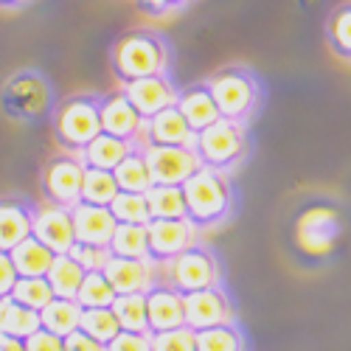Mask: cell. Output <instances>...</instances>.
Instances as JSON below:
<instances>
[{
  "label": "cell",
  "instance_id": "cell-29",
  "mask_svg": "<svg viewBox=\"0 0 351 351\" xmlns=\"http://www.w3.org/2000/svg\"><path fill=\"white\" fill-rule=\"evenodd\" d=\"M115 317L121 324V332L149 335V317H146V292H132V295H115L112 306Z\"/></svg>",
  "mask_w": 351,
  "mask_h": 351
},
{
  "label": "cell",
  "instance_id": "cell-17",
  "mask_svg": "<svg viewBox=\"0 0 351 351\" xmlns=\"http://www.w3.org/2000/svg\"><path fill=\"white\" fill-rule=\"evenodd\" d=\"M146 317H149V335L158 332H171L186 326V306L183 295L169 284H155L146 292Z\"/></svg>",
  "mask_w": 351,
  "mask_h": 351
},
{
  "label": "cell",
  "instance_id": "cell-32",
  "mask_svg": "<svg viewBox=\"0 0 351 351\" xmlns=\"http://www.w3.org/2000/svg\"><path fill=\"white\" fill-rule=\"evenodd\" d=\"M194 351H245V340L237 324H222L194 332Z\"/></svg>",
  "mask_w": 351,
  "mask_h": 351
},
{
  "label": "cell",
  "instance_id": "cell-14",
  "mask_svg": "<svg viewBox=\"0 0 351 351\" xmlns=\"http://www.w3.org/2000/svg\"><path fill=\"white\" fill-rule=\"evenodd\" d=\"M121 90L127 93V99L132 101V107L138 110L141 119L149 121L152 115H158L160 110L174 107L180 87L171 82V76H146V79L124 84Z\"/></svg>",
  "mask_w": 351,
  "mask_h": 351
},
{
  "label": "cell",
  "instance_id": "cell-9",
  "mask_svg": "<svg viewBox=\"0 0 351 351\" xmlns=\"http://www.w3.org/2000/svg\"><path fill=\"white\" fill-rule=\"evenodd\" d=\"M82 180H84V163L79 155H53L45 160L40 171V191L45 202L62 208H73L82 199Z\"/></svg>",
  "mask_w": 351,
  "mask_h": 351
},
{
  "label": "cell",
  "instance_id": "cell-25",
  "mask_svg": "<svg viewBox=\"0 0 351 351\" xmlns=\"http://www.w3.org/2000/svg\"><path fill=\"white\" fill-rule=\"evenodd\" d=\"M82 324V306L71 298H53L43 312H40V326L56 337H68L76 332Z\"/></svg>",
  "mask_w": 351,
  "mask_h": 351
},
{
  "label": "cell",
  "instance_id": "cell-35",
  "mask_svg": "<svg viewBox=\"0 0 351 351\" xmlns=\"http://www.w3.org/2000/svg\"><path fill=\"white\" fill-rule=\"evenodd\" d=\"M79 329L84 335H90L96 343L107 346L115 335L121 332V324H119V317H115V312L107 306V309H82V324Z\"/></svg>",
  "mask_w": 351,
  "mask_h": 351
},
{
  "label": "cell",
  "instance_id": "cell-1",
  "mask_svg": "<svg viewBox=\"0 0 351 351\" xmlns=\"http://www.w3.org/2000/svg\"><path fill=\"white\" fill-rule=\"evenodd\" d=\"M169 45L158 32L149 28H135L124 37L115 40L110 51L112 76L121 84L146 79V76H169Z\"/></svg>",
  "mask_w": 351,
  "mask_h": 351
},
{
  "label": "cell",
  "instance_id": "cell-42",
  "mask_svg": "<svg viewBox=\"0 0 351 351\" xmlns=\"http://www.w3.org/2000/svg\"><path fill=\"white\" fill-rule=\"evenodd\" d=\"M189 0H135V6L143 12V14H152V17H163V14H171L178 12L180 6H186Z\"/></svg>",
  "mask_w": 351,
  "mask_h": 351
},
{
  "label": "cell",
  "instance_id": "cell-18",
  "mask_svg": "<svg viewBox=\"0 0 351 351\" xmlns=\"http://www.w3.org/2000/svg\"><path fill=\"white\" fill-rule=\"evenodd\" d=\"M194 141H197V132L186 124L180 110L166 107L143 124V135L138 146L152 143V146H189V149H194Z\"/></svg>",
  "mask_w": 351,
  "mask_h": 351
},
{
  "label": "cell",
  "instance_id": "cell-7",
  "mask_svg": "<svg viewBox=\"0 0 351 351\" xmlns=\"http://www.w3.org/2000/svg\"><path fill=\"white\" fill-rule=\"evenodd\" d=\"M340 237V214L332 202H309L301 208L295 228H292V239L295 247L306 258H326Z\"/></svg>",
  "mask_w": 351,
  "mask_h": 351
},
{
  "label": "cell",
  "instance_id": "cell-24",
  "mask_svg": "<svg viewBox=\"0 0 351 351\" xmlns=\"http://www.w3.org/2000/svg\"><path fill=\"white\" fill-rule=\"evenodd\" d=\"M112 178L119 183V191L146 194L152 189V174H149V163H146V155H143V146H135V149L112 169Z\"/></svg>",
  "mask_w": 351,
  "mask_h": 351
},
{
  "label": "cell",
  "instance_id": "cell-37",
  "mask_svg": "<svg viewBox=\"0 0 351 351\" xmlns=\"http://www.w3.org/2000/svg\"><path fill=\"white\" fill-rule=\"evenodd\" d=\"M326 34H329V48L340 60L351 62V3H343L332 12Z\"/></svg>",
  "mask_w": 351,
  "mask_h": 351
},
{
  "label": "cell",
  "instance_id": "cell-6",
  "mask_svg": "<svg viewBox=\"0 0 351 351\" xmlns=\"http://www.w3.org/2000/svg\"><path fill=\"white\" fill-rule=\"evenodd\" d=\"M194 152H197L199 163L206 169L228 174L230 169H237L245 160V155H247L245 127L219 119V121H214L211 127H206L202 132H197Z\"/></svg>",
  "mask_w": 351,
  "mask_h": 351
},
{
  "label": "cell",
  "instance_id": "cell-4",
  "mask_svg": "<svg viewBox=\"0 0 351 351\" xmlns=\"http://www.w3.org/2000/svg\"><path fill=\"white\" fill-rule=\"evenodd\" d=\"M53 141L68 155H82V149L101 132V96L76 93L53 104Z\"/></svg>",
  "mask_w": 351,
  "mask_h": 351
},
{
  "label": "cell",
  "instance_id": "cell-5",
  "mask_svg": "<svg viewBox=\"0 0 351 351\" xmlns=\"http://www.w3.org/2000/svg\"><path fill=\"white\" fill-rule=\"evenodd\" d=\"M0 107L14 121H40L53 112V90L51 82L40 71H17L6 79L0 90Z\"/></svg>",
  "mask_w": 351,
  "mask_h": 351
},
{
  "label": "cell",
  "instance_id": "cell-38",
  "mask_svg": "<svg viewBox=\"0 0 351 351\" xmlns=\"http://www.w3.org/2000/svg\"><path fill=\"white\" fill-rule=\"evenodd\" d=\"M71 256L82 265V270L84 273H104V267H107V261H110V247H101V245H82V242H76L73 247H71Z\"/></svg>",
  "mask_w": 351,
  "mask_h": 351
},
{
  "label": "cell",
  "instance_id": "cell-40",
  "mask_svg": "<svg viewBox=\"0 0 351 351\" xmlns=\"http://www.w3.org/2000/svg\"><path fill=\"white\" fill-rule=\"evenodd\" d=\"M104 351H152V335H138V332H119Z\"/></svg>",
  "mask_w": 351,
  "mask_h": 351
},
{
  "label": "cell",
  "instance_id": "cell-21",
  "mask_svg": "<svg viewBox=\"0 0 351 351\" xmlns=\"http://www.w3.org/2000/svg\"><path fill=\"white\" fill-rule=\"evenodd\" d=\"M34 206L23 199H0V250L12 253L23 239L32 237Z\"/></svg>",
  "mask_w": 351,
  "mask_h": 351
},
{
  "label": "cell",
  "instance_id": "cell-10",
  "mask_svg": "<svg viewBox=\"0 0 351 351\" xmlns=\"http://www.w3.org/2000/svg\"><path fill=\"white\" fill-rule=\"evenodd\" d=\"M146 163H149L152 186H183L191 174L202 166L197 152L189 146H143Z\"/></svg>",
  "mask_w": 351,
  "mask_h": 351
},
{
  "label": "cell",
  "instance_id": "cell-36",
  "mask_svg": "<svg viewBox=\"0 0 351 351\" xmlns=\"http://www.w3.org/2000/svg\"><path fill=\"white\" fill-rule=\"evenodd\" d=\"M9 298L28 309H34V312H43L53 301V289H51L48 278H17Z\"/></svg>",
  "mask_w": 351,
  "mask_h": 351
},
{
  "label": "cell",
  "instance_id": "cell-3",
  "mask_svg": "<svg viewBox=\"0 0 351 351\" xmlns=\"http://www.w3.org/2000/svg\"><path fill=\"white\" fill-rule=\"evenodd\" d=\"M208 87L214 93V101L219 107V115L225 121L233 124H247L253 115L261 107V99H265V87H261V79L245 68V65H228L219 68L211 79Z\"/></svg>",
  "mask_w": 351,
  "mask_h": 351
},
{
  "label": "cell",
  "instance_id": "cell-15",
  "mask_svg": "<svg viewBox=\"0 0 351 351\" xmlns=\"http://www.w3.org/2000/svg\"><path fill=\"white\" fill-rule=\"evenodd\" d=\"M158 265L149 258H121L110 256L104 276L115 295H132V292H149L158 284Z\"/></svg>",
  "mask_w": 351,
  "mask_h": 351
},
{
  "label": "cell",
  "instance_id": "cell-31",
  "mask_svg": "<svg viewBox=\"0 0 351 351\" xmlns=\"http://www.w3.org/2000/svg\"><path fill=\"white\" fill-rule=\"evenodd\" d=\"M119 194V183H115L112 171L104 169H87L84 166V180H82V199L87 206H104L110 208V202Z\"/></svg>",
  "mask_w": 351,
  "mask_h": 351
},
{
  "label": "cell",
  "instance_id": "cell-13",
  "mask_svg": "<svg viewBox=\"0 0 351 351\" xmlns=\"http://www.w3.org/2000/svg\"><path fill=\"white\" fill-rule=\"evenodd\" d=\"M149 233V261L166 265L191 245H197V228L189 219H152L146 225Z\"/></svg>",
  "mask_w": 351,
  "mask_h": 351
},
{
  "label": "cell",
  "instance_id": "cell-26",
  "mask_svg": "<svg viewBox=\"0 0 351 351\" xmlns=\"http://www.w3.org/2000/svg\"><path fill=\"white\" fill-rule=\"evenodd\" d=\"M45 278H48V284L53 289V298H71V301H76V292H79V287L84 281V270H82V265L71 253H65V256L53 258V265H51Z\"/></svg>",
  "mask_w": 351,
  "mask_h": 351
},
{
  "label": "cell",
  "instance_id": "cell-47",
  "mask_svg": "<svg viewBox=\"0 0 351 351\" xmlns=\"http://www.w3.org/2000/svg\"><path fill=\"white\" fill-rule=\"evenodd\" d=\"M0 315H3V298H0Z\"/></svg>",
  "mask_w": 351,
  "mask_h": 351
},
{
  "label": "cell",
  "instance_id": "cell-45",
  "mask_svg": "<svg viewBox=\"0 0 351 351\" xmlns=\"http://www.w3.org/2000/svg\"><path fill=\"white\" fill-rule=\"evenodd\" d=\"M0 351H25V340L9 337V335H0Z\"/></svg>",
  "mask_w": 351,
  "mask_h": 351
},
{
  "label": "cell",
  "instance_id": "cell-19",
  "mask_svg": "<svg viewBox=\"0 0 351 351\" xmlns=\"http://www.w3.org/2000/svg\"><path fill=\"white\" fill-rule=\"evenodd\" d=\"M71 217H73L76 242L110 247L115 225H119V222H115V217L110 214V208H104V206H87V202H76V206L71 208Z\"/></svg>",
  "mask_w": 351,
  "mask_h": 351
},
{
  "label": "cell",
  "instance_id": "cell-12",
  "mask_svg": "<svg viewBox=\"0 0 351 351\" xmlns=\"http://www.w3.org/2000/svg\"><path fill=\"white\" fill-rule=\"evenodd\" d=\"M32 237L40 239L53 256H65L76 245V233H73V217L71 208L53 206V202H43L34 208V228Z\"/></svg>",
  "mask_w": 351,
  "mask_h": 351
},
{
  "label": "cell",
  "instance_id": "cell-41",
  "mask_svg": "<svg viewBox=\"0 0 351 351\" xmlns=\"http://www.w3.org/2000/svg\"><path fill=\"white\" fill-rule=\"evenodd\" d=\"M25 351H65V343H62V337L40 329V332H34L32 337L25 340Z\"/></svg>",
  "mask_w": 351,
  "mask_h": 351
},
{
  "label": "cell",
  "instance_id": "cell-43",
  "mask_svg": "<svg viewBox=\"0 0 351 351\" xmlns=\"http://www.w3.org/2000/svg\"><path fill=\"white\" fill-rule=\"evenodd\" d=\"M17 281V270L12 265V256L0 250V298H9Z\"/></svg>",
  "mask_w": 351,
  "mask_h": 351
},
{
  "label": "cell",
  "instance_id": "cell-8",
  "mask_svg": "<svg viewBox=\"0 0 351 351\" xmlns=\"http://www.w3.org/2000/svg\"><path fill=\"white\" fill-rule=\"evenodd\" d=\"M163 267H166V284L171 289H178L180 295H189V292H197V289H208V287H219V281H222L217 256L202 245H191L180 256L166 261Z\"/></svg>",
  "mask_w": 351,
  "mask_h": 351
},
{
  "label": "cell",
  "instance_id": "cell-28",
  "mask_svg": "<svg viewBox=\"0 0 351 351\" xmlns=\"http://www.w3.org/2000/svg\"><path fill=\"white\" fill-rule=\"evenodd\" d=\"M146 206L152 219H189L183 186H152L146 191Z\"/></svg>",
  "mask_w": 351,
  "mask_h": 351
},
{
  "label": "cell",
  "instance_id": "cell-11",
  "mask_svg": "<svg viewBox=\"0 0 351 351\" xmlns=\"http://www.w3.org/2000/svg\"><path fill=\"white\" fill-rule=\"evenodd\" d=\"M183 306H186V326L191 332L233 324V304L222 287L189 292V295H183Z\"/></svg>",
  "mask_w": 351,
  "mask_h": 351
},
{
  "label": "cell",
  "instance_id": "cell-2",
  "mask_svg": "<svg viewBox=\"0 0 351 351\" xmlns=\"http://www.w3.org/2000/svg\"><path fill=\"white\" fill-rule=\"evenodd\" d=\"M186 217L194 228H217L233 214V186L228 174L199 166L183 183Z\"/></svg>",
  "mask_w": 351,
  "mask_h": 351
},
{
  "label": "cell",
  "instance_id": "cell-33",
  "mask_svg": "<svg viewBox=\"0 0 351 351\" xmlns=\"http://www.w3.org/2000/svg\"><path fill=\"white\" fill-rule=\"evenodd\" d=\"M110 214L119 225H149V206H146V194H132V191H119L110 202Z\"/></svg>",
  "mask_w": 351,
  "mask_h": 351
},
{
  "label": "cell",
  "instance_id": "cell-16",
  "mask_svg": "<svg viewBox=\"0 0 351 351\" xmlns=\"http://www.w3.org/2000/svg\"><path fill=\"white\" fill-rule=\"evenodd\" d=\"M143 124L146 121L138 115V110L132 107L124 90H112L101 96V132L138 143L143 135Z\"/></svg>",
  "mask_w": 351,
  "mask_h": 351
},
{
  "label": "cell",
  "instance_id": "cell-20",
  "mask_svg": "<svg viewBox=\"0 0 351 351\" xmlns=\"http://www.w3.org/2000/svg\"><path fill=\"white\" fill-rule=\"evenodd\" d=\"M174 107L180 110V115H183L186 124L194 132H202L206 127H211L214 121L222 119L208 82H197L191 87H183V90L178 93V101H174Z\"/></svg>",
  "mask_w": 351,
  "mask_h": 351
},
{
  "label": "cell",
  "instance_id": "cell-39",
  "mask_svg": "<svg viewBox=\"0 0 351 351\" xmlns=\"http://www.w3.org/2000/svg\"><path fill=\"white\" fill-rule=\"evenodd\" d=\"M152 351H194V332L189 326L152 335Z\"/></svg>",
  "mask_w": 351,
  "mask_h": 351
},
{
  "label": "cell",
  "instance_id": "cell-30",
  "mask_svg": "<svg viewBox=\"0 0 351 351\" xmlns=\"http://www.w3.org/2000/svg\"><path fill=\"white\" fill-rule=\"evenodd\" d=\"M110 253L121 258H149V233L146 225H115Z\"/></svg>",
  "mask_w": 351,
  "mask_h": 351
},
{
  "label": "cell",
  "instance_id": "cell-22",
  "mask_svg": "<svg viewBox=\"0 0 351 351\" xmlns=\"http://www.w3.org/2000/svg\"><path fill=\"white\" fill-rule=\"evenodd\" d=\"M138 143L132 141H124V138H115V135H107V132H99L90 143L82 149V163L87 169H104V171H112L119 166Z\"/></svg>",
  "mask_w": 351,
  "mask_h": 351
},
{
  "label": "cell",
  "instance_id": "cell-44",
  "mask_svg": "<svg viewBox=\"0 0 351 351\" xmlns=\"http://www.w3.org/2000/svg\"><path fill=\"white\" fill-rule=\"evenodd\" d=\"M62 343H65V351H104L101 343H96L90 335H84L82 329H76L68 337H62Z\"/></svg>",
  "mask_w": 351,
  "mask_h": 351
},
{
  "label": "cell",
  "instance_id": "cell-27",
  "mask_svg": "<svg viewBox=\"0 0 351 351\" xmlns=\"http://www.w3.org/2000/svg\"><path fill=\"white\" fill-rule=\"evenodd\" d=\"M40 312L28 309L12 298H3V315H0V335H9L17 340H28L34 332H40Z\"/></svg>",
  "mask_w": 351,
  "mask_h": 351
},
{
  "label": "cell",
  "instance_id": "cell-46",
  "mask_svg": "<svg viewBox=\"0 0 351 351\" xmlns=\"http://www.w3.org/2000/svg\"><path fill=\"white\" fill-rule=\"evenodd\" d=\"M23 3H25V0H0V9H17Z\"/></svg>",
  "mask_w": 351,
  "mask_h": 351
},
{
  "label": "cell",
  "instance_id": "cell-23",
  "mask_svg": "<svg viewBox=\"0 0 351 351\" xmlns=\"http://www.w3.org/2000/svg\"><path fill=\"white\" fill-rule=\"evenodd\" d=\"M12 265L17 270V278H45L51 265H53V253L34 237L23 239L12 253Z\"/></svg>",
  "mask_w": 351,
  "mask_h": 351
},
{
  "label": "cell",
  "instance_id": "cell-34",
  "mask_svg": "<svg viewBox=\"0 0 351 351\" xmlns=\"http://www.w3.org/2000/svg\"><path fill=\"white\" fill-rule=\"evenodd\" d=\"M115 301V289L104 273H84V281L76 292V304L82 309H107Z\"/></svg>",
  "mask_w": 351,
  "mask_h": 351
}]
</instances>
